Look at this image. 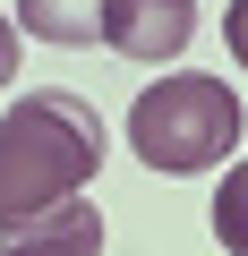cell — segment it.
Segmentation results:
<instances>
[{
    "mask_svg": "<svg viewBox=\"0 0 248 256\" xmlns=\"http://www.w3.org/2000/svg\"><path fill=\"white\" fill-rule=\"evenodd\" d=\"M103 171V111L69 86H35L0 120V230L69 205Z\"/></svg>",
    "mask_w": 248,
    "mask_h": 256,
    "instance_id": "obj_1",
    "label": "cell"
},
{
    "mask_svg": "<svg viewBox=\"0 0 248 256\" xmlns=\"http://www.w3.org/2000/svg\"><path fill=\"white\" fill-rule=\"evenodd\" d=\"M239 94L205 68H163L137 102H129V154L163 180H188V171H214L231 162L239 146Z\"/></svg>",
    "mask_w": 248,
    "mask_h": 256,
    "instance_id": "obj_2",
    "label": "cell"
},
{
    "mask_svg": "<svg viewBox=\"0 0 248 256\" xmlns=\"http://www.w3.org/2000/svg\"><path fill=\"white\" fill-rule=\"evenodd\" d=\"M197 34V0H103V43L120 60H180Z\"/></svg>",
    "mask_w": 248,
    "mask_h": 256,
    "instance_id": "obj_3",
    "label": "cell"
},
{
    "mask_svg": "<svg viewBox=\"0 0 248 256\" xmlns=\"http://www.w3.org/2000/svg\"><path fill=\"white\" fill-rule=\"evenodd\" d=\"M0 256H103V205L94 196H69L18 230H0Z\"/></svg>",
    "mask_w": 248,
    "mask_h": 256,
    "instance_id": "obj_4",
    "label": "cell"
},
{
    "mask_svg": "<svg viewBox=\"0 0 248 256\" xmlns=\"http://www.w3.org/2000/svg\"><path fill=\"white\" fill-rule=\"evenodd\" d=\"M18 26L35 43H94L103 34V0H18Z\"/></svg>",
    "mask_w": 248,
    "mask_h": 256,
    "instance_id": "obj_5",
    "label": "cell"
},
{
    "mask_svg": "<svg viewBox=\"0 0 248 256\" xmlns=\"http://www.w3.org/2000/svg\"><path fill=\"white\" fill-rule=\"evenodd\" d=\"M214 239H222L231 256H248V154H239L231 180L214 188Z\"/></svg>",
    "mask_w": 248,
    "mask_h": 256,
    "instance_id": "obj_6",
    "label": "cell"
},
{
    "mask_svg": "<svg viewBox=\"0 0 248 256\" xmlns=\"http://www.w3.org/2000/svg\"><path fill=\"white\" fill-rule=\"evenodd\" d=\"M222 52L248 68V0H231V9H222Z\"/></svg>",
    "mask_w": 248,
    "mask_h": 256,
    "instance_id": "obj_7",
    "label": "cell"
},
{
    "mask_svg": "<svg viewBox=\"0 0 248 256\" xmlns=\"http://www.w3.org/2000/svg\"><path fill=\"white\" fill-rule=\"evenodd\" d=\"M18 86V26H9V9H0V94Z\"/></svg>",
    "mask_w": 248,
    "mask_h": 256,
    "instance_id": "obj_8",
    "label": "cell"
}]
</instances>
